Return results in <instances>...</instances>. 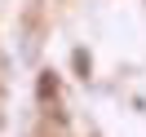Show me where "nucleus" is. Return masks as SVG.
I'll return each mask as SVG.
<instances>
[{
  "mask_svg": "<svg viewBox=\"0 0 146 137\" xmlns=\"http://www.w3.org/2000/svg\"><path fill=\"white\" fill-rule=\"evenodd\" d=\"M71 66L80 71V80H89V75H93V58L84 53V49H75V53H71Z\"/></svg>",
  "mask_w": 146,
  "mask_h": 137,
  "instance_id": "nucleus-1",
  "label": "nucleus"
}]
</instances>
